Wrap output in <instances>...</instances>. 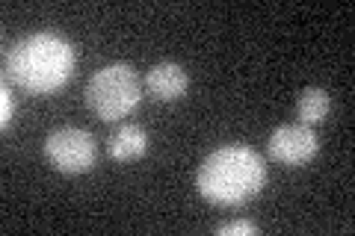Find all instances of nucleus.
Returning a JSON list of instances; mask_svg holds the SVG:
<instances>
[{
  "label": "nucleus",
  "mask_w": 355,
  "mask_h": 236,
  "mask_svg": "<svg viewBox=\"0 0 355 236\" xmlns=\"http://www.w3.org/2000/svg\"><path fill=\"white\" fill-rule=\"evenodd\" d=\"M219 236H254L258 233V224L249 221V219H234V221H225L216 228Z\"/></svg>",
  "instance_id": "1a4fd4ad"
},
{
  "label": "nucleus",
  "mask_w": 355,
  "mask_h": 236,
  "mask_svg": "<svg viewBox=\"0 0 355 236\" xmlns=\"http://www.w3.org/2000/svg\"><path fill=\"white\" fill-rule=\"evenodd\" d=\"M266 183L263 156L249 145H225L207 154L196 172V189L219 207H240L258 198Z\"/></svg>",
  "instance_id": "f03ea898"
},
{
  "label": "nucleus",
  "mask_w": 355,
  "mask_h": 236,
  "mask_svg": "<svg viewBox=\"0 0 355 236\" xmlns=\"http://www.w3.org/2000/svg\"><path fill=\"white\" fill-rule=\"evenodd\" d=\"M146 86L148 92L157 100H178L184 98L187 86H190V77H187V69L178 62H157L151 65L146 74Z\"/></svg>",
  "instance_id": "423d86ee"
},
{
  "label": "nucleus",
  "mask_w": 355,
  "mask_h": 236,
  "mask_svg": "<svg viewBox=\"0 0 355 236\" xmlns=\"http://www.w3.org/2000/svg\"><path fill=\"white\" fill-rule=\"evenodd\" d=\"M44 156L62 174H86L98 160V145L89 130L69 125L44 136Z\"/></svg>",
  "instance_id": "20e7f679"
},
{
  "label": "nucleus",
  "mask_w": 355,
  "mask_h": 236,
  "mask_svg": "<svg viewBox=\"0 0 355 236\" xmlns=\"http://www.w3.org/2000/svg\"><path fill=\"white\" fill-rule=\"evenodd\" d=\"M12 116H15V98L9 92V86L0 89V127H9L12 125Z\"/></svg>",
  "instance_id": "9d476101"
},
{
  "label": "nucleus",
  "mask_w": 355,
  "mask_h": 236,
  "mask_svg": "<svg viewBox=\"0 0 355 236\" xmlns=\"http://www.w3.org/2000/svg\"><path fill=\"white\" fill-rule=\"evenodd\" d=\"M142 100V83L137 69L128 62H110L98 69L86 83V107L101 121L128 118Z\"/></svg>",
  "instance_id": "7ed1b4c3"
},
{
  "label": "nucleus",
  "mask_w": 355,
  "mask_h": 236,
  "mask_svg": "<svg viewBox=\"0 0 355 236\" xmlns=\"http://www.w3.org/2000/svg\"><path fill=\"white\" fill-rule=\"evenodd\" d=\"M74 62L77 56L69 39L53 30H39L9 48L6 74L30 95H51L71 80Z\"/></svg>",
  "instance_id": "f257e3e1"
},
{
  "label": "nucleus",
  "mask_w": 355,
  "mask_h": 236,
  "mask_svg": "<svg viewBox=\"0 0 355 236\" xmlns=\"http://www.w3.org/2000/svg\"><path fill=\"white\" fill-rule=\"evenodd\" d=\"M266 151H270L272 163L282 165H305L320 154V139L317 130L308 125H299V121H291V125H282L270 133L266 139Z\"/></svg>",
  "instance_id": "39448f33"
},
{
  "label": "nucleus",
  "mask_w": 355,
  "mask_h": 236,
  "mask_svg": "<svg viewBox=\"0 0 355 236\" xmlns=\"http://www.w3.org/2000/svg\"><path fill=\"white\" fill-rule=\"evenodd\" d=\"M110 160L116 163H130V160H139V156H146L148 151V133L142 125H133V121H125V125H119V130L110 136Z\"/></svg>",
  "instance_id": "0eeeda50"
},
{
  "label": "nucleus",
  "mask_w": 355,
  "mask_h": 236,
  "mask_svg": "<svg viewBox=\"0 0 355 236\" xmlns=\"http://www.w3.org/2000/svg\"><path fill=\"white\" fill-rule=\"evenodd\" d=\"M329 109H331V98H329V92L323 86H308L296 98V118H299V125H308V127L323 125L326 116H329Z\"/></svg>",
  "instance_id": "6e6552de"
}]
</instances>
